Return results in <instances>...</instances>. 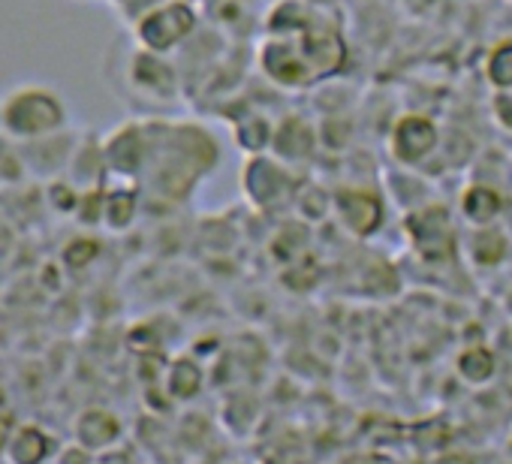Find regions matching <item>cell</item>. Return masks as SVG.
Segmentation results:
<instances>
[{
	"mask_svg": "<svg viewBox=\"0 0 512 464\" xmlns=\"http://www.w3.org/2000/svg\"><path fill=\"white\" fill-rule=\"evenodd\" d=\"M58 100L61 97L49 85H16L0 97V124L22 139H37L40 133H49L43 121H37V109H46Z\"/></svg>",
	"mask_w": 512,
	"mask_h": 464,
	"instance_id": "cell-1",
	"label": "cell"
}]
</instances>
